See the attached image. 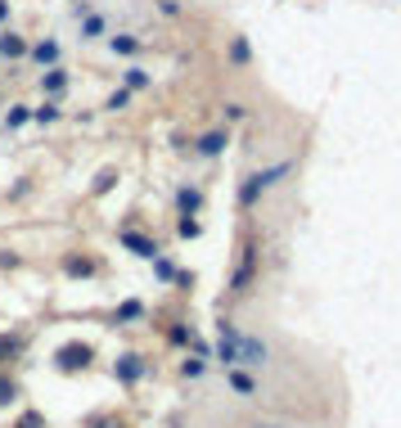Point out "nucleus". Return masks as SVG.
Masks as SVG:
<instances>
[{
    "mask_svg": "<svg viewBox=\"0 0 401 428\" xmlns=\"http://www.w3.org/2000/svg\"><path fill=\"white\" fill-rule=\"evenodd\" d=\"M0 50H5V54H23V50H27V45H23V41H18V36H14V32H5V36H0Z\"/></svg>",
    "mask_w": 401,
    "mask_h": 428,
    "instance_id": "obj_9",
    "label": "nucleus"
},
{
    "mask_svg": "<svg viewBox=\"0 0 401 428\" xmlns=\"http://www.w3.org/2000/svg\"><path fill=\"white\" fill-rule=\"evenodd\" d=\"M36 59H41V63H54V59H59V45H54V41L36 45Z\"/></svg>",
    "mask_w": 401,
    "mask_h": 428,
    "instance_id": "obj_10",
    "label": "nucleus"
},
{
    "mask_svg": "<svg viewBox=\"0 0 401 428\" xmlns=\"http://www.w3.org/2000/svg\"><path fill=\"white\" fill-rule=\"evenodd\" d=\"M122 244H127V248H136L140 257H154V253H158L154 244H149V239H140V235H122Z\"/></svg>",
    "mask_w": 401,
    "mask_h": 428,
    "instance_id": "obj_8",
    "label": "nucleus"
},
{
    "mask_svg": "<svg viewBox=\"0 0 401 428\" xmlns=\"http://www.w3.org/2000/svg\"><path fill=\"white\" fill-rule=\"evenodd\" d=\"M239 360H244V365H262V360H266V347H262L257 338H244V334H239Z\"/></svg>",
    "mask_w": 401,
    "mask_h": 428,
    "instance_id": "obj_5",
    "label": "nucleus"
},
{
    "mask_svg": "<svg viewBox=\"0 0 401 428\" xmlns=\"http://www.w3.org/2000/svg\"><path fill=\"white\" fill-rule=\"evenodd\" d=\"M118 374H122V379H140V374H145L140 356H122V360H118Z\"/></svg>",
    "mask_w": 401,
    "mask_h": 428,
    "instance_id": "obj_7",
    "label": "nucleus"
},
{
    "mask_svg": "<svg viewBox=\"0 0 401 428\" xmlns=\"http://www.w3.org/2000/svg\"><path fill=\"white\" fill-rule=\"evenodd\" d=\"M27 118H32V113H27V109H9V118H5V127H9V131H14V127H23V122H27Z\"/></svg>",
    "mask_w": 401,
    "mask_h": 428,
    "instance_id": "obj_11",
    "label": "nucleus"
},
{
    "mask_svg": "<svg viewBox=\"0 0 401 428\" xmlns=\"http://www.w3.org/2000/svg\"><path fill=\"white\" fill-rule=\"evenodd\" d=\"M257 428H275V424H257Z\"/></svg>",
    "mask_w": 401,
    "mask_h": 428,
    "instance_id": "obj_18",
    "label": "nucleus"
},
{
    "mask_svg": "<svg viewBox=\"0 0 401 428\" xmlns=\"http://www.w3.org/2000/svg\"><path fill=\"white\" fill-rule=\"evenodd\" d=\"M217 356H221L226 365H235V360H239V334H235V325H221V338H217Z\"/></svg>",
    "mask_w": 401,
    "mask_h": 428,
    "instance_id": "obj_2",
    "label": "nucleus"
},
{
    "mask_svg": "<svg viewBox=\"0 0 401 428\" xmlns=\"http://www.w3.org/2000/svg\"><path fill=\"white\" fill-rule=\"evenodd\" d=\"M9 397H14V383H5V379H0V406H5Z\"/></svg>",
    "mask_w": 401,
    "mask_h": 428,
    "instance_id": "obj_16",
    "label": "nucleus"
},
{
    "mask_svg": "<svg viewBox=\"0 0 401 428\" xmlns=\"http://www.w3.org/2000/svg\"><path fill=\"white\" fill-rule=\"evenodd\" d=\"M284 171H289V163H275L271 171H257V176H248V185L239 189V203L248 207V203H253V198H257V194H262V189H271V185H275V180H280V176H284Z\"/></svg>",
    "mask_w": 401,
    "mask_h": 428,
    "instance_id": "obj_1",
    "label": "nucleus"
},
{
    "mask_svg": "<svg viewBox=\"0 0 401 428\" xmlns=\"http://www.w3.org/2000/svg\"><path fill=\"white\" fill-rule=\"evenodd\" d=\"M226 145H230V140H226L221 131H212V136H203V140H198V154H221Z\"/></svg>",
    "mask_w": 401,
    "mask_h": 428,
    "instance_id": "obj_6",
    "label": "nucleus"
},
{
    "mask_svg": "<svg viewBox=\"0 0 401 428\" xmlns=\"http://www.w3.org/2000/svg\"><path fill=\"white\" fill-rule=\"evenodd\" d=\"M32 118H36V122H54V118H59V109H54V104H45V109L32 113Z\"/></svg>",
    "mask_w": 401,
    "mask_h": 428,
    "instance_id": "obj_13",
    "label": "nucleus"
},
{
    "mask_svg": "<svg viewBox=\"0 0 401 428\" xmlns=\"http://www.w3.org/2000/svg\"><path fill=\"white\" fill-rule=\"evenodd\" d=\"M113 50H122V54H131V50H136V41H131V36H113Z\"/></svg>",
    "mask_w": 401,
    "mask_h": 428,
    "instance_id": "obj_15",
    "label": "nucleus"
},
{
    "mask_svg": "<svg viewBox=\"0 0 401 428\" xmlns=\"http://www.w3.org/2000/svg\"><path fill=\"white\" fill-rule=\"evenodd\" d=\"M230 383L239 388V393H253V379H248V374H239V370H235V374H230Z\"/></svg>",
    "mask_w": 401,
    "mask_h": 428,
    "instance_id": "obj_14",
    "label": "nucleus"
},
{
    "mask_svg": "<svg viewBox=\"0 0 401 428\" xmlns=\"http://www.w3.org/2000/svg\"><path fill=\"white\" fill-rule=\"evenodd\" d=\"M253 266H257V248H244V262H239V271H235V284H230L235 293L248 289V280H253Z\"/></svg>",
    "mask_w": 401,
    "mask_h": 428,
    "instance_id": "obj_4",
    "label": "nucleus"
},
{
    "mask_svg": "<svg viewBox=\"0 0 401 428\" xmlns=\"http://www.w3.org/2000/svg\"><path fill=\"white\" fill-rule=\"evenodd\" d=\"M5 14H9V5H5V0H0V18H5Z\"/></svg>",
    "mask_w": 401,
    "mask_h": 428,
    "instance_id": "obj_17",
    "label": "nucleus"
},
{
    "mask_svg": "<svg viewBox=\"0 0 401 428\" xmlns=\"http://www.w3.org/2000/svg\"><path fill=\"white\" fill-rule=\"evenodd\" d=\"M86 360H91V347H86V342H68V347H59V365L63 370H81Z\"/></svg>",
    "mask_w": 401,
    "mask_h": 428,
    "instance_id": "obj_3",
    "label": "nucleus"
},
{
    "mask_svg": "<svg viewBox=\"0 0 401 428\" xmlns=\"http://www.w3.org/2000/svg\"><path fill=\"white\" fill-rule=\"evenodd\" d=\"M230 59H235V63H248V41H235V45H230Z\"/></svg>",
    "mask_w": 401,
    "mask_h": 428,
    "instance_id": "obj_12",
    "label": "nucleus"
}]
</instances>
